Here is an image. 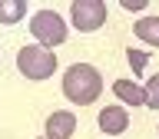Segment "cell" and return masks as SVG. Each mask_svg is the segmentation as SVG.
I'll use <instances>...</instances> for the list:
<instances>
[{"instance_id": "1", "label": "cell", "mask_w": 159, "mask_h": 139, "mask_svg": "<svg viewBox=\"0 0 159 139\" xmlns=\"http://www.w3.org/2000/svg\"><path fill=\"white\" fill-rule=\"evenodd\" d=\"M103 93V76H99L96 66L89 63H73L63 76V96L76 106H89L96 103V96Z\"/></svg>"}, {"instance_id": "2", "label": "cell", "mask_w": 159, "mask_h": 139, "mask_svg": "<svg viewBox=\"0 0 159 139\" xmlns=\"http://www.w3.org/2000/svg\"><path fill=\"white\" fill-rule=\"evenodd\" d=\"M17 70L27 79H50L53 70H57V53L47 50V47H40V43H33V47H20Z\"/></svg>"}, {"instance_id": "3", "label": "cell", "mask_w": 159, "mask_h": 139, "mask_svg": "<svg viewBox=\"0 0 159 139\" xmlns=\"http://www.w3.org/2000/svg\"><path fill=\"white\" fill-rule=\"evenodd\" d=\"M30 33L37 37L40 47H60L63 40H66V23H63V17H60L57 10H37L33 17H30Z\"/></svg>"}, {"instance_id": "4", "label": "cell", "mask_w": 159, "mask_h": 139, "mask_svg": "<svg viewBox=\"0 0 159 139\" xmlns=\"http://www.w3.org/2000/svg\"><path fill=\"white\" fill-rule=\"evenodd\" d=\"M70 17H73V27L80 33H93L106 23V3L103 0H76L70 7Z\"/></svg>"}, {"instance_id": "5", "label": "cell", "mask_w": 159, "mask_h": 139, "mask_svg": "<svg viewBox=\"0 0 159 139\" xmlns=\"http://www.w3.org/2000/svg\"><path fill=\"white\" fill-rule=\"evenodd\" d=\"M76 132V116L70 113V109H60L53 116L47 119V126H43V139H70Z\"/></svg>"}, {"instance_id": "6", "label": "cell", "mask_w": 159, "mask_h": 139, "mask_svg": "<svg viewBox=\"0 0 159 139\" xmlns=\"http://www.w3.org/2000/svg\"><path fill=\"white\" fill-rule=\"evenodd\" d=\"M96 123H99V129H103L106 136H119V132H126V126H129V113H126V106H103Z\"/></svg>"}, {"instance_id": "7", "label": "cell", "mask_w": 159, "mask_h": 139, "mask_svg": "<svg viewBox=\"0 0 159 139\" xmlns=\"http://www.w3.org/2000/svg\"><path fill=\"white\" fill-rule=\"evenodd\" d=\"M113 93H116L126 106H146V93H143V86H136L133 79H116V83H113Z\"/></svg>"}, {"instance_id": "8", "label": "cell", "mask_w": 159, "mask_h": 139, "mask_svg": "<svg viewBox=\"0 0 159 139\" xmlns=\"http://www.w3.org/2000/svg\"><path fill=\"white\" fill-rule=\"evenodd\" d=\"M136 37L143 40V43H149V47H159V17H143L136 20Z\"/></svg>"}, {"instance_id": "9", "label": "cell", "mask_w": 159, "mask_h": 139, "mask_svg": "<svg viewBox=\"0 0 159 139\" xmlns=\"http://www.w3.org/2000/svg\"><path fill=\"white\" fill-rule=\"evenodd\" d=\"M27 17V3L23 0H0V23H17Z\"/></svg>"}, {"instance_id": "10", "label": "cell", "mask_w": 159, "mask_h": 139, "mask_svg": "<svg viewBox=\"0 0 159 139\" xmlns=\"http://www.w3.org/2000/svg\"><path fill=\"white\" fill-rule=\"evenodd\" d=\"M143 93H146V106H149V109H159V73L146 83V89H143Z\"/></svg>"}, {"instance_id": "11", "label": "cell", "mask_w": 159, "mask_h": 139, "mask_svg": "<svg viewBox=\"0 0 159 139\" xmlns=\"http://www.w3.org/2000/svg\"><path fill=\"white\" fill-rule=\"evenodd\" d=\"M129 66L136 70V73H143V66H146V53H139V50H129Z\"/></svg>"}, {"instance_id": "12", "label": "cell", "mask_w": 159, "mask_h": 139, "mask_svg": "<svg viewBox=\"0 0 159 139\" xmlns=\"http://www.w3.org/2000/svg\"><path fill=\"white\" fill-rule=\"evenodd\" d=\"M123 10H143V0H123Z\"/></svg>"}, {"instance_id": "13", "label": "cell", "mask_w": 159, "mask_h": 139, "mask_svg": "<svg viewBox=\"0 0 159 139\" xmlns=\"http://www.w3.org/2000/svg\"><path fill=\"white\" fill-rule=\"evenodd\" d=\"M156 136H159V126H156Z\"/></svg>"}, {"instance_id": "14", "label": "cell", "mask_w": 159, "mask_h": 139, "mask_svg": "<svg viewBox=\"0 0 159 139\" xmlns=\"http://www.w3.org/2000/svg\"><path fill=\"white\" fill-rule=\"evenodd\" d=\"M40 139H43V136H40Z\"/></svg>"}]
</instances>
